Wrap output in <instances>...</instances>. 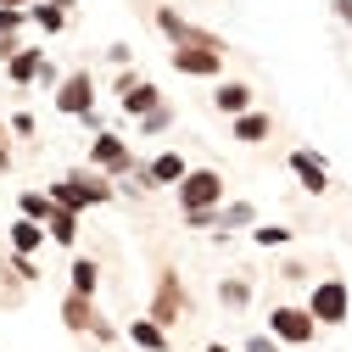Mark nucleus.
Wrapping results in <instances>:
<instances>
[{"instance_id": "nucleus-1", "label": "nucleus", "mask_w": 352, "mask_h": 352, "mask_svg": "<svg viewBox=\"0 0 352 352\" xmlns=\"http://www.w3.org/2000/svg\"><path fill=\"white\" fill-rule=\"evenodd\" d=\"M51 201L67 207V212H84V207H107L112 201V185L101 168H78V173H62V179L51 185Z\"/></svg>"}, {"instance_id": "nucleus-2", "label": "nucleus", "mask_w": 352, "mask_h": 352, "mask_svg": "<svg viewBox=\"0 0 352 352\" xmlns=\"http://www.w3.org/2000/svg\"><path fill=\"white\" fill-rule=\"evenodd\" d=\"M173 190H179L185 212H212V207H224V173L218 168H190Z\"/></svg>"}, {"instance_id": "nucleus-3", "label": "nucleus", "mask_w": 352, "mask_h": 352, "mask_svg": "<svg viewBox=\"0 0 352 352\" xmlns=\"http://www.w3.org/2000/svg\"><path fill=\"white\" fill-rule=\"evenodd\" d=\"M269 336L280 346H307V341L319 336V319L307 314V307H296V302H280L274 314H269Z\"/></svg>"}, {"instance_id": "nucleus-4", "label": "nucleus", "mask_w": 352, "mask_h": 352, "mask_svg": "<svg viewBox=\"0 0 352 352\" xmlns=\"http://www.w3.org/2000/svg\"><path fill=\"white\" fill-rule=\"evenodd\" d=\"M307 314H314L319 324H346V314H352V296H346V280H319L314 285V296H307Z\"/></svg>"}, {"instance_id": "nucleus-5", "label": "nucleus", "mask_w": 352, "mask_h": 352, "mask_svg": "<svg viewBox=\"0 0 352 352\" xmlns=\"http://www.w3.org/2000/svg\"><path fill=\"white\" fill-rule=\"evenodd\" d=\"M56 112H62V118H90V112H96V78L84 73V67L56 84Z\"/></svg>"}, {"instance_id": "nucleus-6", "label": "nucleus", "mask_w": 352, "mask_h": 352, "mask_svg": "<svg viewBox=\"0 0 352 352\" xmlns=\"http://www.w3.org/2000/svg\"><path fill=\"white\" fill-rule=\"evenodd\" d=\"M173 73L218 78V73H224V51H218V45H173Z\"/></svg>"}, {"instance_id": "nucleus-7", "label": "nucleus", "mask_w": 352, "mask_h": 352, "mask_svg": "<svg viewBox=\"0 0 352 352\" xmlns=\"http://www.w3.org/2000/svg\"><path fill=\"white\" fill-rule=\"evenodd\" d=\"M90 168H101V173H135V157H129L123 135L96 129V140H90Z\"/></svg>"}, {"instance_id": "nucleus-8", "label": "nucleus", "mask_w": 352, "mask_h": 352, "mask_svg": "<svg viewBox=\"0 0 352 352\" xmlns=\"http://www.w3.org/2000/svg\"><path fill=\"white\" fill-rule=\"evenodd\" d=\"M291 173L302 179L307 196H324V190H330V168H324V157H319V151H307V146L291 151Z\"/></svg>"}, {"instance_id": "nucleus-9", "label": "nucleus", "mask_w": 352, "mask_h": 352, "mask_svg": "<svg viewBox=\"0 0 352 352\" xmlns=\"http://www.w3.org/2000/svg\"><path fill=\"white\" fill-rule=\"evenodd\" d=\"M185 173H190V162H185L179 151H157L151 168H140V179H146V185H179Z\"/></svg>"}, {"instance_id": "nucleus-10", "label": "nucleus", "mask_w": 352, "mask_h": 352, "mask_svg": "<svg viewBox=\"0 0 352 352\" xmlns=\"http://www.w3.org/2000/svg\"><path fill=\"white\" fill-rule=\"evenodd\" d=\"M212 107L224 112V118H241V112H252V84H241V78H224L212 90Z\"/></svg>"}, {"instance_id": "nucleus-11", "label": "nucleus", "mask_w": 352, "mask_h": 352, "mask_svg": "<svg viewBox=\"0 0 352 352\" xmlns=\"http://www.w3.org/2000/svg\"><path fill=\"white\" fill-rule=\"evenodd\" d=\"M179 307H185V296H179V274H162L157 302H151V319H157V324H173V319H179Z\"/></svg>"}, {"instance_id": "nucleus-12", "label": "nucleus", "mask_w": 352, "mask_h": 352, "mask_svg": "<svg viewBox=\"0 0 352 352\" xmlns=\"http://www.w3.org/2000/svg\"><path fill=\"white\" fill-rule=\"evenodd\" d=\"M230 129H235V140H241V146H257V140H269V129H274V118L252 107V112H241V118H230Z\"/></svg>"}, {"instance_id": "nucleus-13", "label": "nucleus", "mask_w": 352, "mask_h": 352, "mask_svg": "<svg viewBox=\"0 0 352 352\" xmlns=\"http://www.w3.org/2000/svg\"><path fill=\"white\" fill-rule=\"evenodd\" d=\"M118 101H123V112H129V118H146V112H157V107H162V90H157L151 78H140L135 90H123Z\"/></svg>"}, {"instance_id": "nucleus-14", "label": "nucleus", "mask_w": 352, "mask_h": 352, "mask_svg": "<svg viewBox=\"0 0 352 352\" xmlns=\"http://www.w3.org/2000/svg\"><path fill=\"white\" fill-rule=\"evenodd\" d=\"M45 241H51V230L34 224V218H17V224H12V252H17V257H34Z\"/></svg>"}, {"instance_id": "nucleus-15", "label": "nucleus", "mask_w": 352, "mask_h": 352, "mask_svg": "<svg viewBox=\"0 0 352 352\" xmlns=\"http://www.w3.org/2000/svg\"><path fill=\"white\" fill-rule=\"evenodd\" d=\"M90 302H96V296H78V291H73V296L62 302V324H67V330H96L101 314H96Z\"/></svg>"}, {"instance_id": "nucleus-16", "label": "nucleus", "mask_w": 352, "mask_h": 352, "mask_svg": "<svg viewBox=\"0 0 352 352\" xmlns=\"http://www.w3.org/2000/svg\"><path fill=\"white\" fill-rule=\"evenodd\" d=\"M129 341H135L140 352H168V324H157V319L146 314V319L129 324Z\"/></svg>"}, {"instance_id": "nucleus-17", "label": "nucleus", "mask_w": 352, "mask_h": 352, "mask_svg": "<svg viewBox=\"0 0 352 352\" xmlns=\"http://www.w3.org/2000/svg\"><path fill=\"white\" fill-rule=\"evenodd\" d=\"M45 67H51V62H45V51H17V56L6 62V78H12V84H34Z\"/></svg>"}, {"instance_id": "nucleus-18", "label": "nucleus", "mask_w": 352, "mask_h": 352, "mask_svg": "<svg viewBox=\"0 0 352 352\" xmlns=\"http://www.w3.org/2000/svg\"><path fill=\"white\" fill-rule=\"evenodd\" d=\"M17 207H23V218H34V224H51V212H56L51 190H23V196H17Z\"/></svg>"}, {"instance_id": "nucleus-19", "label": "nucleus", "mask_w": 352, "mask_h": 352, "mask_svg": "<svg viewBox=\"0 0 352 352\" xmlns=\"http://www.w3.org/2000/svg\"><path fill=\"white\" fill-rule=\"evenodd\" d=\"M73 291H78V296H96V291H101V263H96V257H78V263H73Z\"/></svg>"}, {"instance_id": "nucleus-20", "label": "nucleus", "mask_w": 352, "mask_h": 352, "mask_svg": "<svg viewBox=\"0 0 352 352\" xmlns=\"http://www.w3.org/2000/svg\"><path fill=\"white\" fill-rule=\"evenodd\" d=\"M257 224V207L252 201H230V207H218V230H252Z\"/></svg>"}, {"instance_id": "nucleus-21", "label": "nucleus", "mask_w": 352, "mask_h": 352, "mask_svg": "<svg viewBox=\"0 0 352 352\" xmlns=\"http://www.w3.org/2000/svg\"><path fill=\"white\" fill-rule=\"evenodd\" d=\"M28 23H34V28H45V34H62V28H67V12L51 6V0H39V6H28Z\"/></svg>"}, {"instance_id": "nucleus-22", "label": "nucleus", "mask_w": 352, "mask_h": 352, "mask_svg": "<svg viewBox=\"0 0 352 352\" xmlns=\"http://www.w3.org/2000/svg\"><path fill=\"white\" fill-rule=\"evenodd\" d=\"M45 230H51V241H56V246H73V241H78V212H67V207H56Z\"/></svg>"}, {"instance_id": "nucleus-23", "label": "nucleus", "mask_w": 352, "mask_h": 352, "mask_svg": "<svg viewBox=\"0 0 352 352\" xmlns=\"http://www.w3.org/2000/svg\"><path fill=\"white\" fill-rule=\"evenodd\" d=\"M252 241L274 252V246H291V230H285V224H252Z\"/></svg>"}, {"instance_id": "nucleus-24", "label": "nucleus", "mask_w": 352, "mask_h": 352, "mask_svg": "<svg viewBox=\"0 0 352 352\" xmlns=\"http://www.w3.org/2000/svg\"><path fill=\"white\" fill-rule=\"evenodd\" d=\"M218 302H224V307H246L252 302V285L246 280H224V285H218Z\"/></svg>"}, {"instance_id": "nucleus-25", "label": "nucleus", "mask_w": 352, "mask_h": 352, "mask_svg": "<svg viewBox=\"0 0 352 352\" xmlns=\"http://www.w3.org/2000/svg\"><path fill=\"white\" fill-rule=\"evenodd\" d=\"M28 23V6H0V34H17Z\"/></svg>"}, {"instance_id": "nucleus-26", "label": "nucleus", "mask_w": 352, "mask_h": 352, "mask_svg": "<svg viewBox=\"0 0 352 352\" xmlns=\"http://www.w3.org/2000/svg\"><path fill=\"white\" fill-rule=\"evenodd\" d=\"M168 123H173V112H168V107H157V112H146V118H140V129H146V135H162Z\"/></svg>"}, {"instance_id": "nucleus-27", "label": "nucleus", "mask_w": 352, "mask_h": 352, "mask_svg": "<svg viewBox=\"0 0 352 352\" xmlns=\"http://www.w3.org/2000/svg\"><path fill=\"white\" fill-rule=\"evenodd\" d=\"M246 352H280L274 336H246Z\"/></svg>"}, {"instance_id": "nucleus-28", "label": "nucleus", "mask_w": 352, "mask_h": 352, "mask_svg": "<svg viewBox=\"0 0 352 352\" xmlns=\"http://www.w3.org/2000/svg\"><path fill=\"white\" fill-rule=\"evenodd\" d=\"M12 129H17L23 140H28V135H34V118H28V112H12Z\"/></svg>"}, {"instance_id": "nucleus-29", "label": "nucleus", "mask_w": 352, "mask_h": 352, "mask_svg": "<svg viewBox=\"0 0 352 352\" xmlns=\"http://www.w3.org/2000/svg\"><path fill=\"white\" fill-rule=\"evenodd\" d=\"M336 17H341V23L352 28V0H336Z\"/></svg>"}, {"instance_id": "nucleus-30", "label": "nucleus", "mask_w": 352, "mask_h": 352, "mask_svg": "<svg viewBox=\"0 0 352 352\" xmlns=\"http://www.w3.org/2000/svg\"><path fill=\"white\" fill-rule=\"evenodd\" d=\"M207 352H235V346H224V341H207Z\"/></svg>"}, {"instance_id": "nucleus-31", "label": "nucleus", "mask_w": 352, "mask_h": 352, "mask_svg": "<svg viewBox=\"0 0 352 352\" xmlns=\"http://www.w3.org/2000/svg\"><path fill=\"white\" fill-rule=\"evenodd\" d=\"M51 6H62V12H73V0H51Z\"/></svg>"}, {"instance_id": "nucleus-32", "label": "nucleus", "mask_w": 352, "mask_h": 352, "mask_svg": "<svg viewBox=\"0 0 352 352\" xmlns=\"http://www.w3.org/2000/svg\"><path fill=\"white\" fill-rule=\"evenodd\" d=\"M0 6H28V0H0Z\"/></svg>"}]
</instances>
